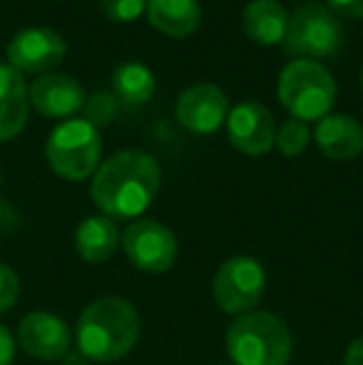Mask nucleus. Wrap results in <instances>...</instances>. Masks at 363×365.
<instances>
[{"label": "nucleus", "mask_w": 363, "mask_h": 365, "mask_svg": "<svg viewBox=\"0 0 363 365\" xmlns=\"http://www.w3.org/2000/svg\"><path fill=\"white\" fill-rule=\"evenodd\" d=\"M140 331V313L127 298L100 296L80 313L75 343L90 363H115L132 353Z\"/></svg>", "instance_id": "2"}, {"label": "nucleus", "mask_w": 363, "mask_h": 365, "mask_svg": "<svg viewBox=\"0 0 363 365\" xmlns=\"http://www.w3.org/2000/svg\"><path fill=\"white\" fill-rule=\"evenodd\" d=\"M157 90L155 75L142 63H122L112 73V95L125 107H140L152 100Z\"/></svg>", "instance_id": "19"}, {"label": "nucleus", "mask_w": 363, "mask_h": 365, "mask_svg": "<svg viewBox=\"0 0 363 365\" xmlns=\"http://www.w3.org/2000/svg\"><path fill=\"white\" fill-rule=\"evenodd\" d=\"M227 356L232 365H289L294 338L272 311H249L227 328Z\"/></svg>", "instance_id": "3"}, {"label": "nucleus", "mask_w": 363, "mask_h": 365, "mask_svg": "<svg viewBox=\"0 0 363 365\" xmlns=\"http://www.w3.org/2000/svg\"><path fill=\"white\" fill-rule=\"evenodd\" d=\"M267 291V271L254 256H232L217 269L212 281L214 303L222 313L244 316L254 311Z\"/></svg>", "instance_id": "7"}, {"label": "nucleus", "mask_w": 363, "mask_h": 365, "mask_svg": "<svg viewBox=\"0 0 363 365\" xmlns=\"http://www.w3.org/2000/svg\"><path fill=\"white\" fill-rule=\"evenodd\" d=\"M326 8L344 18L363 20V0H326Z\"/></svg>", "instance_id": "24"}, {"label": "nucleus", "mask_w": 363, "mask_h": 365, "mask_svg": "<svg viewBox=\"0 0 363 365\" xmlns=\"http://www.w3.org/2000/svg\"><path fill=\"white\" fill-rule=\"evenodd\" d=\"M229 145L247 157L269 154L276 140V122L267 105L262 102H239L227 115Z\"/></svg>", "instance_id": "11"}, {"label": "nucleus", "mask_w": 363, "mask_h": 365, "mask_svg": "<svg viewBox=\"0 0 363 365\" xmlns=\"http://www.w3.org/2000/svg\"><path fill=\"white\" fill-rule=\"evenodd\" d=\"M122 234L117 229V221L105 214H95L78 224L75 229V251L88 264H102L117 251Z\"/></svg>", "instance_id": "18"}, {"label": "nucleus", "mask_w": 363, "mask_h": 365, "mask_svg": "<svg viewBox=\"0 0 363 365\" xmlns=\"http://www.w3.org/2000/svg\"><path fill=\"white\" fill-rule=\"evenodd\" d=\"M311 142V132L306 127V122L301 120H286L284 125L276 130V140H274V147L279 149L284 157H301L306 152Z\"/></svg>", "instance_id": "20"}, {"label": "nucleus", "mask_w": 363, "mask_h": 365, "mask_svg": "<svg viewBox=\"0 0 363 365\" xmlns=\"http://www.w3.org/2000/svg\"><path fill=\"white\" fill-rule=\"evenodd\" d=\"M28 100L30 107H35L38 115L48 120H73V115L83 112L88 95L75 77L48 73L28 87Z\"/></svg>", "instance_id": "13"}, {"label": "nucleus", "mask_w": 363, "mask_h": 365, "mask_svg": "<svg viewBox=\"0 0 363 365\" xmlns=\"http://www.w3.org/2000/svg\"><path fill=\"white\" fill-rule=\"evenodd\" d=\"M102 137L88 120H65L50 132L45 159L65 182H85L100 167Z\"/></svg>", "instance_id": "5"}, {"label": "nucleus", "mask_w": 363, "mask_h": 365, "mask_svg": "<svg viewBox=\"0 0 363 365\" xmlns=\"http://www.w3.org/2000/svg\"><path fill=\"white\" fill-rule=\"evenodd\" d=\"M28 85L10 65H0V142H10L28 125Z\"/></svg>", "instance_id": "15"}, {"label": "nucleus", "mask_w": 363, "mask_h": 365, "mask_svg": "<svg viewBox=\"0 0 363 365\" xmlns=\"http://www.w3.org/2000/svg\"><path fill=\"white\" fill-rule=\"evenodd\" d=\"M20 291H23V284H20L18 271L10 269L8 264H0V316L18 303Z\"/></svg>", "instance_id": "23"}, {"label": "nucleus", "mask_w": 363, "mask_h": 365, "mask_svg": "<svg viewBox=\"0 0 363 365\" xmlns=\"http://www.w3.org/2000/svg\"><path fill=\"white\" fill-rule=\"evenodd\" d=\"M15 341L35 361H63L73 348V328L50 311H30L20 321Z\"/></svg>", "instance_id": "10"}, {"label": "nucleus", "mask_w": 363, "mask_h": 365, "mask_svg": "<svg viewBox=\"0 0 363 365\" xmlns=\"http://www.w3.org/2000/svg\"><path fill=\"white\" fill-rule=\"evenodd\" d=\"M147 20L155 30L170 38H189L202 25L197 0H147Z\"/></svg>", "instance_id": "17"}, {"label": "nucleus", "mask_w": 363, "mask_h": 365, "mask_svg": "<svg viewBox=\"0 0 363 365\" xmlns=\"http://www.w3.org/2000/svg\"><path fill=\"white\" fill-rule=\"evenodd\" d=\"M15 351H18V341H15L8 326L0 323V365H13Z\"/></svg>", "instance_id": "25"}, {"label": "nucleus", "mask_w": 363, "mask_h": 365, "mask_svg": "<svg viewBox=\"0 0 363 365\" xmlns=\"http://www.w3.org/2000/svg\"><path fill=\"white\" fill-rule=\"evenodd\" d=\"M361 90H363V70H361Z\"/></svg>", "instance_id": "28"}, {"label": "nucleus", "mask_w": 363, "mask_h": 365, "mask_svg": "<svg viewBox=\"0 0 363 365\" xmlns=\"http://www.w3.org/2000/svg\"><path fill=\"white\" fill-rule=\"evenodd\" d=\"M276 95L281 107L294 120L319 122L331 115V107L336 102V80L321 63L291 60L281 70Z\"/></svg>", "instance_id": "4"}, {"label": "nucleus", "mask_w": 363, "mask_h": 365, "mask_svg": "<svg viewBox=\"0 0 363 365\" xmlns=\"http://www.w3.org/2000/svg\"><path fill=\"white\" fill-rule=\"evenodd\" d=\"M219 365H232V363H219Z\"/></svg>", "instance_id": "29"}, {"label": "nucleus", "mask_w": 363, "mask_h": 365, "mask_svg": "<svg viewBox=\"0 0 363 365\" xmlns=\"http://www.w3.org/2000/svg\"><path fill=\"white\" fill-rule=\"evenodd\" d=\"M344 365H363V336L354 338L344 353Z\"/></svg>", "instance_id": "26"}, {"label": "nucleus", "mask_w": 363, "mask_h": 365, "mask_svg": "<svg viewBox=\"0 0 363 365\" xmlns=\"http://www.w3.org/2000/svg\"><path fill=\"white\" fill-rule=\"evenodd\" d=\"M127 261L145 274H165L177 261V236L157 219H135L120 241Z\"/></svg>", "instance_id": "8"}, {"label": "nucleus", "mask_w": 363, "mask_h": 365, "mask_svg": "<svg viewBox=\"0 0 363 365\" xmlns=\"http://www.w3.org/2000/svg\"><path fill=\"white\" fill-rule=\"evenodd\" d=\"M58 363L60 365H90V361L80 351H70L68 356H65L63 361H58Z\"/></svg>", "instance_id": "27"}, {"label": "nucleus", "mask_w": 363, "mask_h": 365, "mask_svg": "<svg viewBox=\"0 0 363 365\" xmlns=\"http://www.w3.org/2000/svg\"><path fill=\"white\" fill-rule=\"evenodd\" d=\"M83 112H85L83 120H88L95 130H100V127H107L115 122L117 112H120V102H117V97L112 95V92L97 90L85 100Z\"/></svg>", "instance_id": "21"}, {"label": "nucleus", "mask_w": 363, "mask_h": 365, "mask_svg": "<svg viewBox=\"0 0 363 365\" xmlns=\"http://www.w3.org/2000/svg\"><path fill=\"white\" fill-rule=\"evenodd\" d=\"M177 122L192 135H214L227 122L229 100L222 87L212 82H197V85L182 90L175 107Z\"/></svg>", "instance_id": "12"}, {"label": "nucleus", "mask_w": 363, "mask_h": 365, "mask_svg": "<svg viewBox=\"0 0 363 365\" xmlns=\"http://www.w3.org/2000/svg\"><path fill=\"white\" fill-rule=\"evenodd\" d=\"M160 164L142 149H122L92 174L90 197L112 221L142 219L160 192Z\"/></svg>", "instance_id": "1"}, {"label": "nucleus", "mask_w": 363, "mask_h": 365, "mask_svg": "<svg viewBox=\"0 0 363 365\" xmlns=\"http://www.w3.org/2000/svg\"><path fill=\"white\" fill-rule=\"evenodd\" d=\"M100 10L112 23H135L145 15L147 0H100Z\"/></svg>", "instance_id": "22"}, {"label": "nucleus", "mask_w": 363, "mask_h": 365, "mask_svg": "<svg viewBox=\"0 0 363 365\" xmlns=\"http://www.w3.org/2000/svg\"><path fill=\"white\" fill-rule=\"evenodd\" d=\"M68 55V43L53 28H25L8 45V63L18 73L48 75Z\"/></svg>", "instance_id": "9"}, {"label": "nucleus", "mask_w": 363, "mask_h": 365, "mask_svg": "<svg viewBox=\"0 0 363 365\" xmlns=\"http://www.w3.org/2000/svg\"><path fill=\"white\" fill-rule=\"evenodd\" d=\"M289 25L284 5L279 0H252L242 13V30L257 45H281Z\"/></svg>", "instance_id": "16"}, {"label": "nucleus", "mask_w": 363, "mask_h": 365, "mask_svg": "<svg viewBox=\"0 0 363 365\" xmlns=\"http://www.w3.org/2000/svg\"><path fill=\"white\" fill-rule=\"evenodd\" d=\"M319 152L334 162H351L363 152V127L351 115H326L314 132Z\"/></svg>", "instance_id": "14"}, {"label": "nucleus", "mask_w": 363, "mask_h": 365, "mask_svg": "<svg viewBox=\"0 0 363 365\" xmlns=\"http://www.w3.org/2000/svg\"><path fill=\"white\" fill-rule=\"evenodd\" d=\"M284 50L294 60H319L334 58L344 45V30L326 5L321 3H306L299 5L289 15L284 35Z\"/></svg>", "instance_id": "6"}]
</instances>
